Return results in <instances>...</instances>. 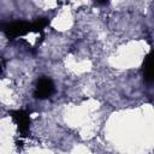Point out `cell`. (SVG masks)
Returning <instances> with one entry per match:
<instances>
[{"mask_svg":"<svg viewBox=\"0 0 154 154\" xmlns=\"http://www.w3.org/2000/svg\"><path fill=\"white\" fill-rule=\"evenodd\" d=\"M2 30L6 34V36L11 38H16L30 31H34V23H29L26 20H14L5 24L2 26Z\"/></svg>","mask_w":154,"mask_h":154,"instance_id":"cell-1","label":"cell"},{"mask_svg":"<svg viewBox=\"0 0 154 154\" xmlns=\"http://www.w3.org/2000/svg\"><path fill=\"white\" fill-rule=\"evenodd\" d=\"M54 93V83L48 77H41L35 87L34 95L37 99H47Z\"/></svg>","mask_w":154,"mask_h":154,"instance_id":"cell-2","label":"cell"},{"mask_svg":"<svg viewBox=\"0 0 154 154\" xmlns=\"http://www.w3.org/2000/svg\"><path fill=\"white\" fill-rule=\"evenodd\" d=\"M10 114L13 118L14 123L17 124L18 130L22 134V136H26V134L29 132V126H30V118L28 113L24 111H12Z\"/></svg>","mask_w":154,"mask_h":154,"instance_id":"cell-3","label":"cell"},{"mask_svg":"<svg viewBox=\"0 0 154 154\" xmlns=\"http://www.w3.org/2000/svg\"><path fill=\"white\" fill-rule=\"evenodd\" d=\"M142 70H143L144 81L149 84H153L154 83V49L150 51L146 55V58L143 60Z\"/></svg>","mask_w":154,"mask_h":154,"instance_id":"cell-4","label":"cell"}]
</instances>
